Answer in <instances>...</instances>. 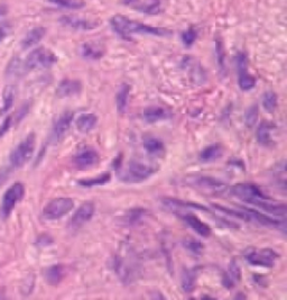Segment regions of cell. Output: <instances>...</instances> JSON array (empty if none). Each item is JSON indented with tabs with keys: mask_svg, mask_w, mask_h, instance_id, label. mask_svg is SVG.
Returning <instances> with one entry per match:
<instances>
[{
	"mask_svg": "<svg viewBox=\"0 0 287 300\" xmlns=\"http://www.w3.org/2000/svg\"><path fill=\"white\" fill-rule=\"evenodd\" d=\"M259 116L258 104H253L245 112V124L247 127H253L256 124Z\"/></svg>",
	"mask_w": 287,
	"mask_h": 300,
	"instance_id": "obj_37",
	"label": "cell"
},
{
	"mask_svg": "<svg viewBox=\"0 0 287 300\" xmlns=\"http://www.w3.org/2000/svg\"><path fill=\"white\" fill-rule=\"evenodd\" d=\"M55 6L65 9H81L85 7V2L83 0H47Z\"/></svg>",
	"mask_w": 287,
	"mask_h": 300,
	"instance_id": "obj_35",
	"label": "cell"
},
{
	"mask_svg": "<svg viewBox=\"0 0 287 300\" xmlns=\"http://www.w3.org/2000/svg\"><path fill=\"white\" fill-rule=\"evenodd\" d=\"M111 28L117 35H119L122 40H130V36L133 34L140 35H150L157 36V38H164L172 34L171 30L165 28H159L150 25L143 24V22L131 20L128 17L124 15H115L110 20Z\"/></svg>",
	"mask_w": 287,
	"mask_h": 300,
	"instance_id": "obj_2",
	"label": "cell"
},
{
	"mask_svg": "<svg viewBox=\"0 0 287 300\" xmlns=\"http://www.w3.org/2000/svg\"><path fill=\"white\" fill-rule=\"evenodd\" d=\"M223 153H225V148L221 144H212L209 145L206 148L202 150V152L200 153V160L203 163H211L215 162L219 158H221Z\"/></svg>",
	"mask_w": 287,
	"mask_h": 300,
	"instance_id": "obj_25",
	"label": "cell"
},
{
	"mask_svg": "<svg viewBox=\"0 0 287 300\" xmlns=\"http://www.w3.org/2000/svg\"><path fill=\"white\" fill-rule=\"evenodd\" d=\"M279 258V254L272 248H250L245 252V258L250 266L267 268V269H271V268L274 266Z\"/></svg>",
	"mask_w": 287,
	"mask_h": 300,
	"instance_id": "obj_8",
	"label": "cell"
},
{
	"mask_svg": "<svg viewBox=\"0 0 287 300\" xmlns=\"http://www.w3.org/2000/svg\"><path fill=\"white\" fill-rule=\"evenodd\" d=\"M143 146L145 151L147 152L149 156L161 158L165 153V146L161 140L157 138H153V136H147L143 140Z\"/></svg>",
	"mask_w": 287,
	"mask_h": 300,
	"instance_id": "obj_24",
	"label": "cell"
},
{
	"mask_svg": "<svg viewBox=\"0 0 287 300\" xmlns=\"http://www.w3.org/2000/svg\"><path fill=\"white\" fill-rule=\"evenodd\" d=\"M12 126V117L11 116H7L6 120H3V122L0 126V138L4 136V134H7V132L10 130V127Z\"/></svg>",
	"mask_w": 287,
	"mask_h": 300,
	"instance_id": "obj_41",
	"label": "cell"
},
{
	"mask_svg": "<svg viewBox=\"0 0 287 300\" xmlns=\"http://www.w3.org/2000/svg\"><path fill=\"white\" fill-rule=\"evenodd\" d=\"M110 180H111V174H109V172H106V174H102L98 176H93V178L82 179L79 181V184L84 188H92V187H97V186L107 184L108 182H110Z\"/></svg>",
	"mask_w": 287,
	"mask_h": 300,
	"instance_id": "obj_30",
	"label": "cell"
},
{
	"mask_svg": "<svg viewBox=\"0 0 287 300\" xmlns=\"http://www.w3.org/2000/svg\"><path fill=\"white\" fill-rule=\"evenodd\" d=\"M237 70H238V84L243 92H249L256 86V78L248 72V58L240 52L236 56Z\"/></svg>",
	"mask_w": 287,
	"mask_h": 300,
	"instance_id": "obj_10",
	"label": "cell"
},
{
	"mask_svg": "<svg viewBox=\"0 0 287 300\" xmlns=\"http://www.w3.org/2000/svg\"><path fill=\"white\" fill-rule=\"evenodd\" d=\"M25 72H27V71L24 66V61H21L20 58H13L12 60L9 62L6 74L8 76L16 78V76H21L25 74Z\"/></svg>",
	"mask_w": 287,
	"mask_h": 300,
	"instance_id": "obj_31",
	"label": "cell"
},
{
	"mask_svg": "<svg viewBox=\"0 0 287 300\" xmlns=\"http://www.w3.org/2000/svg\"><path fill=\"white\" fill-rule=\"evenodd\" d=\"M143 117L146 122L153 124V122L170 120L172 112L164 107H149L144 110Z\"/></svg>",
	"mask_w": 287,
	"mask_h": 300,
	"instance_id": "obj_21",
	"label": "cell"
},
{
	"mask_svg": "<svg viewBox=\"0 0 287 300\" xmlns=\"http://www.w3.org/2000/svg\"><path fill=\"white\" fill-rule=\"evenodd\" d=\"M2 99H3V104H2V108L0 109V115L6 114L9 109L12 107L13 100H15V89L10 87V86H8V87L4 88Z\"/></svg>",
	"mask_w": 287,
	"mask_h": 300,
	"instance_id": "obj_34",
	"label": "cell"
},
{
	"mask_svg": "<svg viewBox=\"0 0 287 300\" xmlns=\"http://www.w3.org/2000/svg\"><path fill=\"white\" fill-rule=\"evenodd\" d=\"M100 163V156L94 148H84L73 158V164L79 170H88Z\"/></svg>",
	"mask_w": 287,
	"mask_h": 300,
	"instance_id": "obj_12",
	"label": "cell"
},
{
	"mask_svg": "<svg viewBox=\"0 0 287 300\" xmlns=\"http://www.w3.org/2000/svg\"><path fill=\"white\" fill-rule=\"evenodd\" d=\"M216 56L218 61V66L220 68V71L222 74L226 72V56H225V48L221 40H216Z\"/></svg>",
	"mask_w": 287,
	"mask_h": 300,
	"instance_id": "obj_38",
	"label": "cell"
},
{
	"mask_svg": "<svg viewBox=\"0 0 287 300\" xmlns=\"http://www.w3.org/2000/svg\"><path fill=\"white\" fill-rule=\"evenodd\" d=\"M73 117H74V115H73V112H63L62 115L58 117V120H56V122L53 126L51 138H49L51 143L57 144V143H60L63 138H64L65 134L67 133V130H69L71 127V124L73 122Z\"/></svg>",
	"mask_w": 287,
	"mask_h": 300,
	"instance_id": "obj_13",
	"label": "cell"
},
{
	"mask_svg": "<svg viewBox=\"0 0 287 300\" xmlns=\"http://www.w3.org/2000/svg\"><path fill=\"white\" fill-rule=\"evenodd\" d=\"M12 170L13 169H12L11 166L0 168V187H1V186L8 180L9 176H10Z\"/></svg>",
	"mask_w": 287,
	"mask_h": 300,
	"instance_id": "obj_42",
	"label": "cell"
},
{
	"mask_svg": "<svg viewBox=\"0 0 287 300\" xmlns=\"http://www.w3.org/2000/svg\"><path fill=\"white\" fill-rule=\"evenodd\" d=\"M130 94V86L128 84H122L116 94V106L118 112L124 114L127 110Z\"/></svg>",
	"mask_w": 287,
	"mask_h": 300,
	"instance_id": "obj_28",
	"label": "cell"
},
{
	"mask_svg": "<svg viewBox=\"0 0 287 300\" xmlns=\"http://www.w3.org/2000/svg\"><path fill=\"white\" fill-rule=\"evenodd\" d=\"M4 12H6V10H4L3 8H0V17H1L2 15H4Z\"/></svg>",
	"mask_w": 287,
	"mask_h": 300,
	"instance_id": "obj_46",
	"label": "cell"
},
{
	"mask_svg": "<svg viewBox=\"0 0 287 300\" xmlns=\"http://www.w3.org/2000/svg\"><path fill=\"white\" fill-rule=\"evenodd\" d=\"M60 22L67 27V28L75 30H95L100 25V22L97 20H85L79 16H71L65 15L60 18Z\"/></svg>",
	"mask_w": 287,
	"mask_h": 300,
	"instance_id": "obj_14",
	"label": "cell"
},
{
	"mask_svg": "<svg viewBox=\"0 0 287 300\" xmlns=\"http://www.w3.org/2000/svg\"><path fill=\"white\" fill-rule=\"evenodd\" d=\"M82 92V84L79 80L64 79L58 84L56 88V96L60 98L73 97Z\"/></svg>",
	"mask_w": 287,
	"mask_h": 300,
	"instance_id": "obj_18",
	"label": "cell"
},
{
	"mask_svg": "<svg viewBox=\"0 0 287 300\" xmlns=\"http://www.w3.org/2000/svg\"><path fill=\"white\" fill-rule=\"evenodd\" d=\"M125 4L147 15H156L162 10L161 0H126Z\"/></svg>",
	"mask_w": 287,
	"mask_h": 300,
	"instance_id": "obj_17",
	"label": "cell"
},
{
	"mask_svg": "<svg viewBox=\"0 0 287 300\" xmlns=\"http://www.w3.org/2000/svg\"><path fill=\"white\" fill-rule=\"evenodd\" d=\"M64 278V268L55 264L47 268L44 271V279L49 286H57Z\"/></svg>",
	"mask_w": 287,
	"mask_h": 300,
	"instance_id": "obj_27",
	"label": "cell"
},
{
	"mask_svg": "<svg viewBox=\"0 0 287 300\" xmlns=\"http://www.w3.org/2000/svg\"><path fill=\"white\" fill-rule=\"evenodd\" d=\"M98 122V117L97 115H94L92 112H84L81 114V115L77 117V120L75 122V126L76 128L81 133H90L91 130H93L97 126Z\"/></svg>",
	"mask_w": 287,
	"mask_h": 300,
	"instance_id": "obj_22",
	"label": "cell"
},
{
	"mask_svg": "<svg viewBox=\"0 0 287 300\" xmlns=\"http://www.w3.org/2000/svg\"><path fill=\"white\" fill-rule=\"evenodd\" d=\"M36 243H37V245H39V246H48V245L53 244V238L47 234H43L39 236Z\"/></svg>",
	"mask_w": 287,
	"mask_h": 300,
	"instance_id": "obj_44",
	"label": "cell"
},
{
	"mask_svg": "<svg viewBox=\"0 0 287 300\" xmlns=\"http://www.w3.org/2000/svg\"><path fill=\"white\" fill-rule=\"evenodd\" d=\"M228 274H229L230 278L235 281V284L239 282L241 279V271H240V266L237 261L231 260L229 263V268H228Z\"/></svg>",
	"mask_w": 287,
	"mask_h": 300,
	"instance_id": "obj_40",
	"label": "cell"
},
{
	"mask_svg": "<svg viewBox=\"0 0 287 300\" xmlns=\"http://www.w3.org/2000/svg\"><path fill=\"white\" fill-rule=\"evenodd\" d=\"M275 130V125L270 122H263L258 126L256 132L257 142L263 146H271L274 143L273 140V130Z\"/></svg>",
	"mask_w": 287,
	"mask_h": 300,
	"instance_id": "obj_20",
	"label": "cell"
},
{
	"mask_svg": "<svg viewBox=\"0 0 287 300\" xmlns=\"http://www.w3.org/2000/svg\"><path fill=\"white\" fill-rule=\"evenodd\" d=\"M277 104H279V97H277L276 92L268 90L264 94L263 99H262V104L263 108L265 109L267 112H274L277 108Z\"/></svg>",
	"mask_w": 287,
	"mask_h": 300,
	"instance_id": "obj_33",
	"label": "cell"
},
{
	"mask_svg": "<svg viewBox=\"0 0 287 300\" xmlns=\"http://www.w3.org/2000/svg\"><path fill=\"white\" fill-rule=\"evenodd\" d=\"M197 279H198V270L197 268H192V269H184L182 272V279H181V284L182 289L185 292H192L195 284H197Z\"/></svg>",
	"mask_w": 287,
	"mask_h": 300,
	"instance_id": "obj_26",
	"label": "cell"
},
{
	"mask_svg": "<svg viewBox=\"0 0 287 300\" xmlns=\"http://www.w3.org/2000/svg\"><path fill=\"white\" fill-rule=\"evenodd\" d=\"M230 194L234 197H237L244 202L248 204H253L258 207L262 210L271 214L273 216H277L281 218L286 217V206L285 204H276L270 196L264 194L263 190L254 184L243 182L237 184L229 189Z\"/></svg>",
	"mask_w": 287,
	"mask_h": 300,
	"instance_id": "obj_1",
	"label": "cell"
},
{
	"mask_svg": "<svg viewBox=\"0 0 287 300\" xmlns=\"http://www.w3.org/2000/svg\"><path fill=\"white\" fill-rule=\"evenodd\" d=\"M222 284L225 286V287L227 289H231V288H234V286L236 284H235V281L230 278L229 274H223V276H222Z\"/></svg>",
	"mask_w": 287,
	"mask_h": 300,
	"instance_id": "obj_45",
	"label": "cell"
},
{
	"mask_svg": "<svg viewBox=\"0 0 287 300\" xmlns=\"http://www.w3.org/2000/svg\"><path fill=\"white\" fill-rule=\"evenodd\" d=\"M25 196V187L20 182H16L10 186L6 192L3 194L1 204H0V216L2 220H6L15 209L16 204L20 202Z\"/></svg>",
	"mask_w": 287,
	"mask_h": 300,
	"instance_id": "obj_5",
	"label": "cell"
},
{
	"mask_svg": "<svg viewBox=\"0 0 287 300\" xmlns=\"http://www.w3.org/2000/svg\"><path fill=\"white\" fill-rule=\"evenodd\" d=\"M245 216H246V220L248 222H254V224L261 225L264 227H268V228H282V227H285V222L279 220V218H275L273 216L267 215V214L261 212L257 209L255 208H248V207H241Z\"/></svg>",
	"mask_w": 287,
	"mask_h": 300,
	"instance_id": "obj_9",
	"label": "cell"
},
{
	"mask_svg": "<svg viewBox=\"0 0 287 300\" xmlns=\"http://www.w3.org/2000/svg\"><path fill=\"white\" fill-rule=\"evenodd\" d=\"M36 146V136L34 133L27 135L25 140L17 145L15 150L10 153L9 156V162L12 169H18V168L24 166L28 162L31 156H33Z\"/></svg>",
	"mask_w": 287,
	"mask_h": 300,
	"instance_id": "obj_3",
	"label": "cell"
},
{
	"mask_svg": "<svg viewBox=\"0 0 287 300\" xmlns=\"http://www.w3.org/2000/svg\"><path fill=\"white\" fill-rule=\"evenodd\" d=\"M190 184L211 192H222L227 189V184L223 182V181L206 176H194L192 180H190Z\"/></svg>",
	"mask_w": 287,
	"mask_h": 300,
	"instance_id": "obj_15",
	"label": "cell"
},
{
	"mask_svg": "<svg viewBox=\"0 0 287 300\" xmlns=\"http://www.w3.org/2000/svg\"><path fill=\"white\" fill-rule=\"evenodd\" d=\"M94 210L95 206L92 202H86L82 204L69 220V225H67L69 228L71 230H76L81 228V227H83L86 222H89L92 220Z\"/></svg>",
	"mask_w": 287,
	"mask_h": 300,
	"instance_id": "obj_11",
	"label": "cell"
},
{
	"mask_svg": "<svg viewBox=\"0 0 287 300\" xmlns=\"http://www.w3.org/2000/svg\"><path fill=\"white\" fill-rule=\"evenodd\" d=\"M158 170V166H155L149 163H146L139 160H131L128 163V170L125 178L122 181L127 182H143V181L148 180L150 176H153Z\"/></svg>",
	"mask_w": 287,
	"mask_h": 300,
	"instance_id": "obj_6",
	"label": "cell"
},
{
	"mask_svg": "<svg viewBox=\"0 0 287 300\" xmlns=\"http://www.w3.org/2000/svg\"><path fill=\"white\" fill-rule=\"evenodd\" d=\"M146 214H147V210H146V209H143V208H139V207L129 209V210L127 212L126 216H125L127 224L130 225V226L139 224V222H142L145 218Z\"/></svg>",
	"mask_w": 287,
	"mask_h": 300,
	"instance_id": "obj_32",
	"label": "cell"
},
{
	"mask_svg": "<svg viewBox=\"0 0 287 300\" xmlns=\"http://www.w3.org/2000/svg\"><path fill=\"white\" fill-rule=\"evenodd\" d=\"M10 30H11V27L9 25V22H3L0 24V43L7 38L9 33H10Z\"/></svg>",
	"mask_w": 287,
	"mask_h": 300,
	"instance_id": "obj_43",
	"label": "cell"
},
{
	"mask_svg": "<svg viewBox=\"0 0 287 300\" xmlns=\"http://www.w3.org/2000/svg\"><path fill=\"white\" fill-rule=\"evenodd\" d=\"M81 56L88 60H99L103 56V50L94 43H84L81 48Z\"/></svg>",
	"mask_w": 287,
	"mask_h": 300,
	"instance_id": "obj_29",
	"label": "cell"
},
{
	"mask_svg": "<svg viewBox=\"0 0 287 300\" xmlns=\"http://www.w3.org/2000/svg\"><path fill=\"white\" fill-rule=\"evenodd\" d=\"M181 38H182V42H183V44L186 48L192 46L195 40H197V38H198L197 30H195L193 27H190V28H188L186 30H184L183 33H182Z\"/></svg>",
	"mask_w": 287,
	"mask_h": 300,
	"instance_id": "obj_39",
	"label": "cell"
},
{
	"mask_svg": "<svg viewBox=\"0 0 287 300\" xmlns=\"http://www.w3.org/2000/svg\"><path fill=\"white\" fill-rule=\"evenodd\" d=\"M179 216L181 217V220L190 227V228H192L195 233L199 234L200 236H202V238H209V236L211 235L212 230L210 228V226L207 225L204 222H202L198 216H195L194 214L180 212Z\"/></svg>",
	"mask_w": 287,
	"mask_h": 300,
	"instance_id": "obj_16",
	"label": "cell"
},
{
	"mask_svg": "<svg viewBox=\"0 0 287 300\" xmlns=\"http://www.w3.org/2000/svg\"><path fill=\"white\" fill-rule=\"evenodd\" d=\"M74 208V202L69 197L55 198L49 202L43 209V217L47 220H61Z\"/></svg>",
	"mask_w": 287,
	"mask_h": 300,
	"instance_id": "obj_7",
	"label": "cell"
},
{
	"mask_svg": "<svg viewBox=\"0 0 287 300\" xmlns=\"http://www.w3.org/2000/svg\"><path fill=\"white\" fill-rule=\"evenodd\" d=\"M163 206L170 209L171 212H176L179 209H195V210H203V212H210V209L202 206L200 204L195 202H189L185 200H179L175 198H164L162 200Z\"/></svg>",
	"mask_w": 287,
	"mask_h": 300,
	"instance_id": "obj_19",
	"label": "cell"
},
{
	"mask_svg": "<svg viewBox=\"0 0 287 300\" xmlns=\"http://www.w3.org/2000/svg\"><path fill=\"white\" fill-rule=\"evenodd\" d=\"M57 56L55 53L46 48H37L31 51L28 56L24 61V66L26 71L35 69H48V68L56 64Z\"/></svg>",
	"mask_w": 287,
	"mask_h": 300,
	"instance_id": "obj_4",
	"label": "cell"
},
{
	"mask_svg": "<svg viewBox=\"0 0 287 300\" xmlns=\"http://www.w3.org/2000/svg\"><path fill=\"white\" fill-rule=\"evenodd\" d=\"M183 246L186 251L193 254V256H201L203 251L202 243L195 238H185L183 240Z\"/></svg>",
	"mask_w": 287,
	"mask_h": 300,
	"instance_id": "obj_36",
	"label": "cell"
},
{
	"mask_svg": "<svg viewBox=\"0 0 287 300\" xmlns=\"http://www.w3.org/2000/svg\"><path fill=\"white\" fill-rule=\"evenodd\" d=\"M45 34H46V30H45L44 27H35V28L30 30L21 40L20 43L21 48L27 50L35 46V45H37L40 40H43Z\"/></svg>",
	"mask_w": 287,
	"mask_h": 300,
	"instance_id": "obj_23",
	"label": "cell"
}]
</instances>
